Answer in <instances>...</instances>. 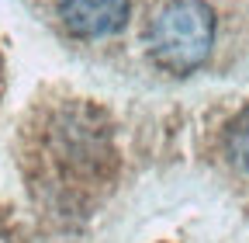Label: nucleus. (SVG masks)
<instances>
[{
	"instance_id": "2",
	"label": "nucleus",
	"mask_w": 249,
	"mask_h": 243,
	"mask_svg": "<svg viewBox=\"0 0 249 243\" xmlns=\"http://www.w3.org/2000/svg\"><path fill=\"white\" fill-rule=\"evenodd\" d=\"M55 11L73 39H107L124 28L132 0H59Z\"/></svg>"
},
{
	"instance_id": "1",
	"label": "nucleus",
	"mask_w": 249,
	"mask_h": 243,
	"mask_svg": "<svg viewBox=\"0 0 249 243\" xmlns=\"http://www.w3.org/2000/svg\"><path fill=\"white\" fill-rule=\"evenodd\" d=\"M218 21L208 0H166L156 7L145 28L149 59L163 73L187 77L208 63Z\"/></svg>"
},
{
	"instance_id": "3",
	"label": "nucleus",
	"mask_w": 249,
	"mask_h": 243,
	"mask_svg": "<svg viewBox=\"0 0 249 243\" xmlns=\"http://www.w3.org/2000/svg\"><path fill=\"white\" fill-rule=\"evenodd\" d=\"M225 146H229L232 163L249 174V108H242V111L232 118V125H229V132H225Z\"/></svg>"
}]
</instances>
